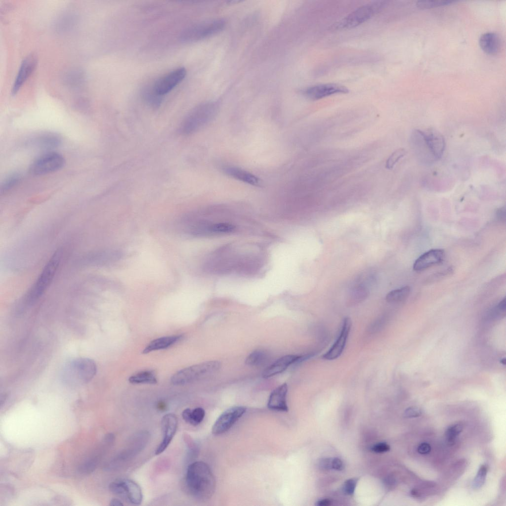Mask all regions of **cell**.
Instances as JSON below:
<instances>
[{
  "instance_id": "cell-1",
  "label": "cell",
  "mask_w": 506,
  "mask_h": 506,
  "mask_svg": "<svg viewBox=\"0 0 506 506\" xmlns=\"http://www.w3.org/2000/svg\"><path fill=\"white\" fill-rule=\"evenodd\" d=\"M185 485L188 493L200 501L210 499L215 491L216 482L209 466L202 461L190 464L185 476Z\"/></svg>"
},
{
  "instance_id": "cell-2",
  "label": "cell",
  "mask_w": 506,
  "mask_h": 506,
  "mask_svg": "<svg viewBox=\"0 0 506 506\" xmlns=\"http://www.w3.org/2000/svg\"><path fill=\"white\" fill-rule=\"evenodd\" d=\"M218 105L216 102L209 101L193 108L181 123L179 132L184 135H190L208 124L217 113Z\"/></svg>"
},
{
  "instance_id": "cell-3",
  "label": "cell",
  "mask_w": 506,
  "mask_h": 506,
  "mask_svg": "<svg viewBox=\"0 0 506 506\" xmlns=\"http://www.w3.org/2000/svg\"><path fill=\"white\" fill-rule=\"evenodd\" d=\"M95 363L88 358H77L67 362L64 366L61 377L69 384L86 383L96 373Z\"/></svg>"
},
{
  "instance_id": "cell-4",
  "label": "cell",
  "mask_w": 506,
  "mask_h": 506,
  "mask_svg": "<svg viewBox=\"0 0 506 506\" xmlns=\"http://www.w3.org/2000/svg\"><path fill=\"white\" fill-rule=\"evenodd\" d=\"M60 259L59 252H56L50 258L23 298L22 304L24 307L33 304L42 295L53 280Z\"/></svg>"
},
{
  "instance_id": "cell-5",
  "label": "cell",
  "mask_w": 506,
  "mask_h": 506,
  "mask_svg": "<svg viewBox=\"0 0 506 506\" xmlns=\"http://www.w3.org/2000/svg\"><path fill=\"white\" fill-rule=\"evenodd\" d=\"M220 367L221 363L218 361H207L193 365L175 373L171 378V382L175 385L188 384L215 373Z\"/></svg>"
},
{
  "instance_id": "cell-6",
  "label": "cell",
  "mask_w": 506,
  "mask_h": 506,
  "mask_svg": "<svg viewBox=\"0 0 506 506\" xmlns=\"http://www.w3.org/2000/svg\"><path fill=\"white\" fill-rule=\"evenodd\" d=\"M224 25V21L221 19L199 22L185 29L180 34L179 39L184 43L194 42L217 34Z\"/></svg>"
},
{
  "instance_id": "cell-7",
  "label": "cell",
  "mask_w": 506,
  "mask_h": 506,
  "mask_svg": "<svg viewBox=\"0 0 506 506\" xmlns=\"http://www.w3.org/2000/svg\"><path fill=\"white\" fill-rule=\"evenodd\" d=\"M385 4V1L380 0L361 6L336 24L335 27L337 29L355 27L371 19L383 7Z\"/></svg>"
},
{
  "instance_id": "cell-8",
  "label": "cell",
  "mask_w": 506,
  "mask_h": 506,
  "mask_svg": "<svg viewBox=\"0 0 506 506\" xmlns=\"http://www.w3.org/2000/svg\"><path fill=\"white\" fill-rule=\"evenodd\" d=\"M109 488L112 493L131 504L139 505L142 502L143 495L140 486L131 479L116 480L110 484Z\"/></svg>"
},
{
  "instance_id": "cell-9",
  "label": "cell",
  "mask_w": 506,
  "mask_h": 506,
  "mask_svg": "<svg viewBox=\"0 0 506 506\" xmlns=\"http://www.w3.org/2000/svg\"><path fill=\"white\" fill-rule=\"evenodd\" d=\"M65 165L63 156L55 152H49L37 158L31 165L30 172L34 175H42L56 171Z\"/></svg>"
},
{
  "instance_id": "cell-10",
  "label": "cell",
  "mask_w": 506,
  "mask_h": 506,
  "mask_svg": "<svg viewBox=\"0 0 506 506\" xmlns=\"http://www.w3.org/2000/svg\"><path fill=\"white\" fill-rule=\"evenodd\" d=\"M246 411V408L244 406H235L225 411L213 425L212 433L219 435L228 431Z\"/></svg>"
},
{
  "instance_id": "cell-11",
  "label": "cell",
  "mask_w": 506,
  "mask_h": 506,
  "mask_svg": "<svg viewBox=\"0 0 506 506\" xmlns=\"http://www.w3.org/2000/svg\"><path fill=\"white\" fill-rule=\"evenodd\" d=\"M149 438L150 434L148 431H141L137 433L132 438L130 443L127 446L128 447L120 453L106 467L108 469L112 468L115 467L116 464H117L118 463H120L122 461L127 460L135 456L144 449L148 443Z\"/></svg>"
},
{
  "instance_id": "cell-12",
  "label": "cell",
  "mask_w": 506,
  "mask_h": 506,
  "mask_svg": "<svg viewBox=\"0 0 506 506\" xmlns=\"http://www.w3.org/2000/svg\"><path fill=\"white\" fill-rule=\"evenodd\" d=\"M186 73L185 68L179 67L166 74L153 84L155 90L163 96L183 81Z\"/></svg>"
},
{
  "instance_id": "cell-13",
  "label": "cell",
  "mask_w": 506,
  "mask_h": 506,
  "mask_svg": "<svg viewBox=\"0 0 506 506\" xmlns=\"http://www.w3.org/2000/svg\"><path fill=\"white\" fill-rule=\"evenodd\" d=\"M348 89L342 85L335 83L322 84L308 87L301 91L307 98L316 100L337 93H346Z\"/></svg>"
},
{
  "instance_id": "cell-14",
  "label": "cell",
  "mask_w": 506,
  "mask_h": 506,
  "mask_svg": "<svg viewBox=\"0 0 506 506\" xmlns=\"http://www.w3.org/2000/svg\"><path fill=\"white\" fill-rule=\"evenodd\" d=\"M177 426L178 420L174 414L169 413L163 417L161 420L163 438L155 451V455L161 454L166 450L175 435Z\"/></svg>"
},
{
  "instance_id": "cell-15",
  "label": "cell",
  "mask_w": 506,
  "mask_h": 506,
  "mask_svg": "<svg viewBox=\"0 0 506 506\" xmlns=\"http://www.w3.org/2000/svg\"><path fill=\"white\" fill-rule=\"evenodd\" d=\"M420 130L432 155L436 160L440 159L445 149L446 143L444 136L433 128Z\"/></svg>"
},
{
  "instance_id": "cell-16",
  "label": "cell",
  "mask_w": 506,
  "mask_h": 506,
  "mask_svg": "<svg viewBox=\"0 0 506 506\" xmlns=\"http://www.w3.org/2000/svg\"><path fill=\"white\" fill-rule=\"evenodd\" d=\"M351 326L350 318L348 317L344 318L339 336L330 349L322 356L323 359L333 360L341 355L345 348Z\"/></svg>"
},
{
  "instance_id": "cell-17",
  "label": "cell",
  "mask_w": 506,
  "mask_h": 506,
  "mask_svg": "<svg viewBox=\"0 0 506 506\" xmlns=\"http://www.w3.org/2000/svg\"><path fill=\"white\" fill-rule=\"evenodd\" d=\"M445 252L442 249H432L420 256L415 261L413 269L416 271H422L433 265L442 262Z\"/></svg>"
},
{
  "instance_id": "cell-18",
  "label": "cell",
  "mask_w": 506,
  "mask_h": 506,
  "mask_svg": "<svg viewBox=\"0 0 506 506\" xmlns=\"http://www.w3.org/2000/svg\"><path fill=\"white\" fill-rule=\"evenodd\" d=\"M288 385L284 383L275 388L270 394L268 401L267 406L271 410L287 412L288 407L287 404Z\"/></svg>"
},
{
  "instance_id": "cell-19",
  "label": "cell",
  "mask_w": 506,
  "mask_h": 506,
  "mask_svg": "<svg viewBox=\"0 0 506 506\" xmlns=\"http://www.w3.org/2000/svg\"><path fill=\"white\" fill-rule=\"evenodd\" d=\"M300 356L296 355H287L280 358L263 371L262 374V377L267 379L282 373L291 365L297 363Z\"/></svg>"
},
{
  "instance_id": "cell-20",
  "label": "cell",
  "mask_w": 506,
  "mask_h": 506,
  "mask_svg": "<svg viewBox=\"0 0 506 506\" xmlns=\"http://www.w3.org/2000/svg\"><path fill=\"white\" fill-rule=\"evenodd\" d=\"M36 58L33 55L26 57L21 64L12 89V93L15 94L20 88L33 71L36 65Z\"/></svg>"
},
{
  "instance_id": "cell-21",
  "label": "cell",
  "mask_w": 506,
  "mask_h": 506,
  "mask_svg": "<svg viewBox=\"0 0 506 506\" xmlns=\"http://www.w3.org/2000/svg\"><path fill=\"white\" fill-rule=\"evenodd\" d=\"M222 170L228 176L245 183L253 186H258L260 184V180L257 176L241 168L225 166L222 168Z\"/></svg>"
},
{
  "instance_id": "cell-22",
  "label": "cell",
  "mask_w": 506,
  "mask_h": 506,
  "mask_svg": "<svg viewBox=\"0 0 506 506\" xmlns=\"http://www.w3.org/2000/svg\"><path fill=\"white\" fill-rule=\"evenodd\" d=\"M479 45L482 50L489 55H495L500 50L501 41L498 35L492 32L483 34L479 39Z\"/></svg>"
},
{
  "instance_id": "cell-23",
  "label": "cell",
  "mask_w": 506,
  "mask_h": 506,
  "mask_svg": "<svg viewBox=\"0 0 506 506\" xmlns=\"http://www.w3.org/2000/svg\"><path fill=\"white\" fill-rule=\"evenodd\" d=\"M182 337V335H174L155 339L146 346L142 353L147 354L153 351L166 349L177 342Z\"/></svg>"
},
{
  "instance_id": "cell-24",
  "label": "cell",
  "mask_w": 506,
  "mask_h": 506,
  "mask_svg": "<svg viewBox=\"0 0 506 506\" xmlns=\"http://www.w3.org/2000/svg\"><path fill=\"white\" fill-rule=\"evenodd\" d=\"M141 93L145 102L152 107H159L163 101V96L156 92L153 84L145 86L142 88Z\"/></svg>"
},
{
  "instance_id": "cell-25",
  "label": "cell",
  "mask_w": 506,
  "mask_h": 506,
  "mask_svg": "<svg viewBox=\"0 0 506 506\" xmlns=\"http://www.w3.org/2000/svg\"><path fill=\"white\" fill-rule=\"evenodd\" d=\"M205 416V411L201 407L193 410L187 408L182 413V417L185 422L194 426L200 424L204 420Z\"/></svg>"
},
{
  "instance_id": "cell-26",
  "label": "cell",
  "mask_w": 506,
  "mask_h": 506,
  "mask_svg": "<svg viewBox=\"0 0 506 506\" xmlns=\"http://www.w3.org/2000/svg\"><path fill=\"white\" fill-rule=\"evenodd\" d=\"M129 382L134 384H156L157 382L155 373L153 371H143L130 376Z\"/></svg>"
},
{
  "instance_id": "cell-27",
  "label": "cell",
  "mask_w": 506,
  "mask_h": 506,
  "mask_svg": "<svg viewBox=\"0 0 506 506\" xmlns=\"http://www.w3.org/2000/svg\"><path fill=\"white\" fill-rule=\"evenodd\" d=\"M411 289L408 286L395 289L386 295V300L390 303H398L405 300L409 296Z\"/></svg>"
},
{
  "instance_id": "cell-28",
  "label": "cell",
  "mask_w": 506,
  "mask_h": 506,
  "mask_svg": "<svg viewBox=\"0 0 506 506\" xmlns=\"http://www.w3.org/2000/svg\"><path fill=\"white\" fill-rule=\"evenodd\" d=\"M266 359L265 352L260 349L252 351L246 358L245 363L249 366H258L264 362Z\"/></svg>"
},
{
  "instance_id": "cell-29",
  "label": "cell",
  "mask_w": 506,
  "mask_h": 506,
  "mask_svg": "<svg viewBox=\"0 0 506 506\" xmlns=\"http://www.w3.org/2000/svg\"><path fill=\"white\" fill-rule=\"evenodd\" d=\"M463 426L460 423L453 424L446 429L445 435L447 442L450 445L454 443L457 436L462 431Z\"/></svg>"
},
{
  "instance_id": "cell-30",
  "label": "cell",
  "mask_w": 506,
  "mask_h": 506,
  "mask_svg": "<svg viewBox=\"0 0 506 506\" xmlns=\"http://www.w3.org/2000/svg\"><path fill=\"white\" fill-rule=\"evenodd\" d=\"M487 471L488 467L486 464H482L479 467L472 483V487L474 489H479L484 485Z\"/></svg>"
},
{
  "instance_id": "cell-31",
  "label": "cell",
  "mask_w": 506,
  "mask_h": 506,
  "mask_svg": "<svg viewBox=\"0 0 506 506\" xmlns=\"http://www.w3.org/2000/svg\"><path fill=\"white\" fill-rule=\"evenodd\" d=\"M456 1L454 0H419L417 2V6L421 9H427L438 6L449 5Z\"/></svg>"
},
{
  "instance_id": "cell-32",
  "label": "cell",
  "mask_w": 506,
  "mask_h": 506,
  "mask_svg": "<svg viewBox=\"0 0 506 506\" xmlns=\"http://www.w3.org/2000/svg\"><path fill=\"white\" fill-rule=\"evenodd\" d=\"M40 144L45 147H56L58 145L60 139L58 136L53 134H46L42 135L40 140Z\"/></svg>"
},
{
  "instance_id": "cell-33",
  "label": "cell",
  "mask_w": 506,
  "mask_h": 506,
  "mask_svg": "<svg viewBox=\"0 0 506 506\" xmlns=\"http://www.w3.org/2000/svg\"><path fill=\"white\" fill-rule=\"evenodd\" d=\"M406 153V151L403 148H400L395 151L387 160L385 168L387 169H392L399 160L405 155Z\"/></svg>"
},
{
  "instance_id": "cell-34",
  "label": "cell",
  "mask_w": 506,
  "mask_h": 506,
  "mask_svg": "<svg viewBox=\"0 0 506 506\" xmlns=\"http://www.w3.org/2000/svg\"><path fill=\"white\" fill-rule=\"evenodd\" d=\"M20 178V175L17 173L9 175L1 185L0 192H3L11 189L18 183Z\"/></svg>"
},
{
  "instance_id": "cell-35",
  "label": "cell",
  "mask_w": 506,
  "mask_h": 506,
  "mask_svg": "<svg viewBox=\"0 0 506 506\" xmlns=\"http://www.w3.org/2000/svg\"><path fill=\"white\" fill-rule=\"evenodd\" d=\"M368 295L367 290L363 286L354 288L350 293V296L354 301L359 302L364 299Z\"/></svg>"
},
{
  "instance_id": "cell-36",
  "label": "cell",
  "mask_w": 506,
  "mask_h": 506,
  "mask_svg": "<svg viewBox=\"0 0 506 506\" xmlns=\"http://www.w3.org/2000/svg\"><path fill=\"white\" fill-rule=\"evenodd\" d=\"M453 268L452 267H450L446 270L436 273L430 276V277H429L427 278V279L426 280V282L428 283H431L432 282L442 279L444 277H446L450 275L452 273H453Z\"/></svg>"
},
{
  "instance_id": "cell-37",
  "label": "cell",
  "mask_w": 506,
  "mask_h": 506,
  "mask_svg": "<svg viewBox=\"0 0 506 506\" xmlns=\"http://www.w3.org/2000/svg\"><path fill=\"white\" fill-rule=\"evenodd\" d=\"M97 462L96 458L90 460L80 467V470L83 473H90L95 469Z\"/></svg>"
},
{
  "instance_id": "cell-38",
  "label": "cell",
  "mask_w": 506,
  "mask_h": 506,
  "mask_svg": "<svg viewBox=\"0 0 506 506\" xmlns=\"http://www.w3.org/2000/svg\"><path fill=\"white\" fill-rule=\"evenodd\" d=\"M357 484V480L350 479L346 480L343 485V490L348 495H352L354 492Z\"/></svg>"
},
{
  "instance_id": "cell-39",
  "label": "cell",
  "mask_w": 506,
  "mask_h": 506,
  "mask_svg": "<svg viewBox=\"0 0 506 506\" xmlns=\"http://www.w3.org/2000/svg\"><path fill=\"white\" fill-rule=\"evenodd\" d=\"M421 415V410L416 407H410L407 408L404 413V416L408 418L418 417Z\"/></svg>"
},
{
  "instance_id": "cell-40",
  "label": "cell",
  "mask_w": 506,
  "mask_h": 506,
  "mask_svg": "<svg viewBox=\"0 0 506 506\" xmlns=\"http://www.w3.org/2000/svg\"><path fill=\"white\" fill-rule=\"evenodd\" d=\"M389 446L385 443H379L375 445L372 448V451L376 453H383L389 451Z\"/></svg>"
},
{
  "instance_id": "cell-41",
  "label": "cell",
  "mask_w": 506,
  "mask_h": 506,
  "mask_svg": "<svg viewBox=\"0 0 506 506\" xmlns=\"http://www.w3.org/2000/svg\"><path fill=\"white\" fill-rule=\"evenodd\" d=\"M417 451L421 454H427L430 452L431 446L428 443L423 442L418 446Z\"/></svg>"
},
{
  "instance_id": "cell-42",
  "label": "cell",
  "mask_w": 506,
  "mask_h": 506,
  "mask_svg": "<svg viewBox=\"0 0 506 506\" xmlns=\"http://www.w3.org/2000/svg\"><path fill=\"white\" fill-rule=\"evenodd\" d=\"M344 467L342 461L338 458H335L332 460V468L337 470H341Z\"/></svg>"
},
{
  "instance_id": "cell-43",
  "label": "cell",
  "mask_w": 506,
  "mask_h": 506,
  "mask_svg": "<svg viewBox=\"0 0 506 506\" xmlns=\"http://www.w3.org/2000/svg\"><path fill=\"white\" fill-rule=\"evenodd\" d=\"M332 459L325 458L322 459L319 463L320 467L323 469H330L332 468Z\"/></svg>"
},
{
  "instance_id": "cell-44",
  "label": "cell",
  "mask_w": 506,
  "mask_h": 506,
  "mask_svg": "<svg viewBox=\"0 0 506 506\" xmlns=\"http://www.w3.org/2000/svg\"><path fill=\"white\" fill-rule=\"evenodd\" d=\"M497 217L500 219H505L506 215V210L505 207H502L499 209L497 211Z\"/></svg>"
},
{
  "instance_id": "cell-45",
  "label": "cell",
  "mask_w": 506,
  "mask_h": 506,
  "mask_svg": "<svg viewBox=\"0 0 506 506\" xmlns=\"http://www.w3.org/2000/svg\"><path fill=\"white\" fill-rule=\"evenodd\" d=\"M331 505V501L328 499L321 500L317 502V505L319 506H328Z\"/></svg>"
},
{
  "instance_id": "cell-46",
  "label": "cell",
  "mask_w": 506,
  "mask_h": 506,
  "mask_svg": "<svg viewBox=\"0 0 506 506\" xmlns=\"http://www.w3.org/2000/svg\"><path fill=\"white\" fill-rule=\"evenodd\" d=\"M498 308L501 311H505L506 308V297H504L498 304Z\"/></svg>"
},
{
  "instance_id": "cell-47",
  "label": "cell",
  "mask_w": 506,
  "mask_h": 506,
  "mask_svg": "<svg viewBox=\"0 0 506 506\" xmlns=\"http://www.w3.org/2000/svg\"><path fill=\"white\" fill-rule=\"evenodd\" d=\"M110 505L113 506H123L124 504L121 500L118 499H113L110 501Z\"/></svg>"
},
{
  "instance_id": "cell-48",
  "label": "cell",
  "mask_w": 506,
  "mask_h": 506,
  "mask_svg": "<svg viewBox=\"0 0 506 506\" xmlns=\"http://www.w3.org/2000/svg\"><path fill=\"white\" fill-rule=\"evenodd\" d=\"M500 363H501V364H502V365H506V358H502V359H501V360L500 361Z\"/></svg>"
}]
</instances>
